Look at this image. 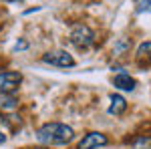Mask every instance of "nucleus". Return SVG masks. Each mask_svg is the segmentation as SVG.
<instances>
[{
  "label": "nucleus",
  "mask_w": 151,
  "mask_h": 149,
  "mask_svg": "<svg viewBox=\"0 0 151 149\" xmlns=\"http://www.w3.org/2000/svg\"><path fill=\"white\" fill-rule=\"evenodd\" d=\"M75 137L73 127L65 125V123H45L36 131V139L42 145H67L70 139Z\"/></svg>",
  "instance_id": "obj_1"
},
{
  "label": "nucleus",
  "mask_w": 151,
  "mask_h": 149,
  "mask_svg": "<svg viewBox=\"0 0 151 149\" xmlns=\"http://www.w3.org/2000/svg\"><path fill=\"white\" fill-rule=\"evenodd\" d=\"M70 42L77 46V48H81V50H87V48H91L95 45V32L87 26V24H75L73 26V30H70Z\"/></svg>",
  "instance_id": "obj_2"
},
{
  "label": "nucleus",
  "mask_w": 151,
  "mask_h": 149,
  "mask_svg": "<svg viewBox=\"0 0 151 149\" xmlns=\"http://www.w3.org/2000/svg\"><path fill=\"white\" fill-rule=\"evenodd\" d=\"M22 83V75L16 71H2L0 73V95H14Z\"/></svg>",
  "instance_id": "obj_3"
},
{
  "label": "nucleus",
  "mask_w": 151,
  "mask_h": 149,
  "mask_svg": "<svg viewBox=\"0 0 151 149\" xmlns=\"http://www.w3.org/2000/svg\"><path fill=\"white\" fill-rule=\"evenodd\" d=\"M42 63L52 65V67H60V69H70V67H75V58L70 57L67 50H50L47 55H42Z\"/></svg>",
  "instance_id": "obj_4"
},
{
  "label": "nucleus",
  "mask_w": 151,
  "mask_h": 149,
  "mask_svg": "<svg viewBox=\"0 0 151 149\" xmlns=\"http://www.w3.org/2000/svg\"><path fill=\"white\" fill-rule=\"evenodd\" d=\"M107 143H109V139H107L105 133L91 131V133H87V135L81 139V143H79L77 149H99V147H105Z\"/></svg>",
  "instance_id": "obj_5"
},
{
  "label": "nucleus",
  "mask_w": 151,
  "mask_h": 149,
  "mask_svg": "<svg viewBox=\"0 0 151 149\" xmlns=\"http://www.w3.org/2000/svg\"><path fill=\"white\" fill-rule=\"evenodd\" d=\"M113 85H115V89H121V91H135V87H137L135 79L127 73H123V71L113 77Z\"/></svg>",
  "instance_id": "obj_6"
},
{
  "label": "nucleus",
  "mask_w": 151,
  "mask_h": 149,
  "mask_svg": "<svg viewBox=\"0 0 151 149\" xmlns=\"http://www.w3.org/2000/svg\"><path fill=\"white\" fill-rule=\"evenodd\" d=\"M127 111V101L121 97V95H111V105H109V113L119 117Z\"/></svg>",
  "instance_id": "obj_7"
},
{
  "label": "nucleus",
  "mask_w": 151,
  "mask_h": 149,
  "mask_svg": "<svg viewBox=\"0 0 151 149\" xmlns=\"http://www.w3.org/2000/svg\"><path fill=\"white\" fill-rule=\"evenodd\" d=\"M135 58L139 65H151V40L141 42L137 53H135Z\"/></svg>",
  "instance_id": "obj_8"
},
{
  "label": "nucleus",
  "mask_w": 151,
  "mask_h": 149,
  "mask_svg": "<svg viewBox=\"0 0 151 149\" xmlns=\"http://www.w3.org/2000/svg\"><path fill=\"white\" fill-rule=\"evenodd\" d=\"M18 107V99L14 95H0V109L4 111H12Z\"/></svg>",
  "instance_id": "obj_9"
},
{
  "label": "nucleus",
  "mask_w": 151,
  "mask_h": 149,
  "mask_svg": "<svg viewBox=\"0 0 151 149\" xmlns=\"http://www.w3.org/2000/svg\"><path fill=\"white\" fill-rule=\"evenodd\" d=\"M129 48H131V40H129V38H121L115 45V48H113V55H115V57H123V55H127Z\"/></svg>",
  "instance_id": "obj_10"
},
{
  "label": "nucleus",
  "mask_w": 151,
  "mask_h": 149,
  "mask_svg": "<svg viewBox=\"0 0 151 149\" xmlns=\"http://www.w3.org/2000/svg\"><path fill=\"white\" fill-rule=\"evenodd\" d=\"M151 10V0H137V12Z\"/></svg>",
  "instance_id": "obj_11"
},
{
  "label": "nucleus",
  "mask_w": 151,
  "mask_h": 149,
  "mask_svg": "<svg viewBox=\"0 0 151 149\" xmlns=\"http://www.w3.org/2000/svg\"><path fill=\"white\" fill-rule=\"evenodd\" d=\"M26 48V42H18V45L14 46V50H24Z\"/></svg>",
  "instance_id": "obj_12"
},
{
  "label": "nucleus",
  "mask_w": 151,
  "mask_h": 149,
  "mask_svg": "<svg viewBox=\"0 0 151 149\" xmlns=\"http://www.w3.org/2000/svg\"><path fill=\"white\" fill-rule=\"evenodd\" d=\"M4 141H6V135H4V133L0 131V143H4Z\"/></svg>",
  "instance_id": "obj_13"
},
{
  "label": "nucleus",
  "mask_w": 151,
  "mask_h": 149,
  "mask_svg": "<svg viewBox=\"0 0 151 149\" xmlns=\"http://www.w3.org/2000/svg\"><path fill=\"white\" fill-rule=\"evenodd\" d=\"M36 149H47V147H36Z\"/></svg>",
  "instance_id": "obj_14"
}]
</instances>
